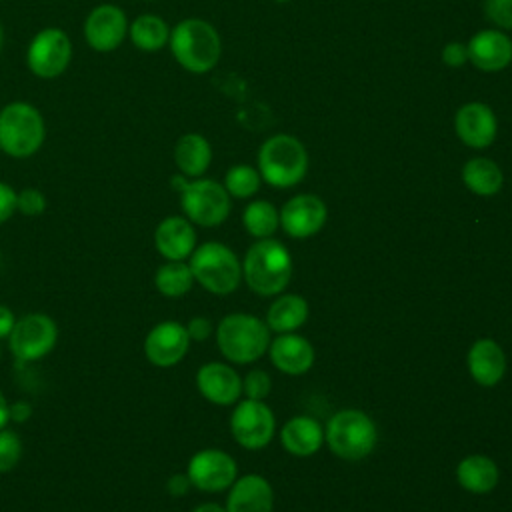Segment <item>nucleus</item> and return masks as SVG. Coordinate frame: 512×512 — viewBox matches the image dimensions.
I'll use <instances>...</instances> for the list:
<instances>
[{"label":"nucleus","instance_id":"1","mask_svg":"<svg viewBox=\"0 0 512 512\" xmlns=\"http://www.w3.org/2000/svg\"><path fill=\"white\" fill-rule=\"evenodd\" d=\"M168 48L180 68L190 74H206L220 62L222 38L208 20L184 18L172 26Z\"/></svg>","mask_w":512,"mask_h":512},{"label":"nucleus","instance_id":"2","mask_svg":"<svg viewBox=\"0 0 512 512\" xmlns=\"http://www.w3.org/2000/svg\"><path fill=\"white\" fill-rule=\"evenodd\" d=\"M242 276L254 294L276 296L292 278V256L280 240L260 238L244 256Z\"/></svg>","mask_w":512,"mask_h":512},{"label":"nucleus","instance_id":"3","mask_svg":"<svg viewBox=\"0 0 512 512\" xmlns=\"http://www.w3.org/2000/svg\"><path fill=\"white\" fill-rule=\"evenodd\" d=\"M44 140L46 122L34 104L14 100L0 108V152L24 160L34 156Z\"/></svg>","mask_w":512,"mask_h":512},{"label":"nucleus","instance_id":"4","mask_svg":"<svg viewBox=\"0 0 512 512\" xmlns=\"http://www.w3.org/2000/svg\"><path fill=\"white\" fill-rule=\"evenodd\" d=\"M258 172L274 188H292L308 172L306 146L292 134H274L258 148Z\"/></svg>","mask_w":512,"mask_h":512},{"label":"nucleus","instance_id":"5","mask_svg":"<svg viewBox=\"0 0 512 512\" xmlns=\"http://www.w3.org/2000/svg\"><path fill=\"white\" fill-rule=\"evenodd\" d=\"M172 188L180 194V206L184 216L198 226H220L230 214V194L224 184L212 178H186L182 174L172 176Z\"/></svg>","mask_w":512,"mask_h":512},{"label":"nucleus","instance_id":"6","mask_svg":"<svg viewBox=\"0 0 512 512\" xmlns=\"http://www.w3.org/2000/svg\"><path fill=\"white\" fill-rule=\"evenodd\" d=\"M216 344L226 360L250 364L268 350L270 328L252 314L232 312L216 326Z\"/></svg>","mask_w":512,"mask_h":512},{"label":"nucleus","instance_id":"7","mask_svg":"<svg viewBox=\"0 0 512 512\" xmlns=\"http://www.w3.org/2000/svg\"><path fill=\"white\" fill-rule=\"evenodd\" d=\"M188 266L194 282L216 296L234 292L242 280V264L238 256L226 244L216 240L196 246L190 254Z\"/></svg>","mask_w":512,"mask_h":512},{"label":"nucleus","instance_id":"8","mask_svg":"<svg viewBox=\"0 0 512 512\" xmlns=\"http://www.w3.org/2000/svg\"><path fill=\"white\" fill-rule=\"evenodd\" d=\"M378 432L374 420L358 410L344 408L336 412L324 430V442L342 460H362L376 448Z\"/></svg>","mask_w":512,"mask_h":512},{"label":"nucleus","instance_id":"9","mask_svg":"<svg viewBox=\"0 0 512 512\" xmlns=\"http://www.w3.org/2000/svg\"><path fill=\"white\" fill-rule=\"evenodd\" d=\"M72 62V40L66 30L46 26L38 30L26 46V66L42 80L62 76Z\"/></svg>","mask_w":512,"mask_h":512},{"label":"nucleus","instance_id":"10","mask_svg":"<svg viewBox=\"0 0 512 512\" xmlns=\"http://www.w3.org/2000/svg\"><path fill=\"white\" fill-rule=\"evenodd\" d=\"M58 342V326L44 312H28L16 318L8 336V348L20 362H34L48 356Z\"/></svg>","mask_w":512,"mask_h":512},{"label":"nucleus","instance_id":"11","mask_svg":"<svg viewBox=\"0 0 512 512\" xmlns=\"http://www.w3.org/2000/svg\"><path fill=\"white\" fill-rule=\"evenodd\" d=\"M276 430L272 410L264 400H242L230 416V432L234 440L248 450H260L270 444Z\"/></svg>","mask_w":512,"mask_h":512},{"label":"nucleus","instance_id":"12","mask_svg":"<svg viewBox=\"0 0 512 512\" xmlns=\"http://www.w3.org/2000/svg\"><path fill=\"white\" fill-rule=\"evenodd\" d=\"M126 12L110 2L94 6L84 20V40L90 50L98 54L114 52L128 38Z\"/></svg>","mask_w":512,"mask_h":512},{"label":"nucleus","instance_id":"13","mask_svg":"<svg viewBox=\"0 0 512 512\" xmlns=\"http://www.w3.org/2000/svg\"><path fill=\"white\" fill-rule=\"evenodd\" d=\"M236 460L218 448L198 450L186 466V474L194 488L202 492H222L236 480Z\"/></svg>","mask_w":512,"mask_h":512},{"label":"nucleus","instance_id":"14","mask_svg":"<svg viewBox=\"0 0 512 512\" xmlns=\"http://www.w3.org/2000/svg\"><path fill=\"white\" fill-rule=\"evenodd\" d=\"M190 336L186 326L176 320H162L154 324L144 338V356L152 366L172 368L186 356Z\"/></svg>","mask_w":512,"mask_h":512},{"label":"nucleus","instance_id":"15","mask_svg":"<svg viewBox=\"0 0 512 512\" xmlns=\"http://www.w3.org/2000/svg\"><path fill=\"white\" fill-rule=\"evenodd\" d=\"M328 220V208L316 194H296L280 210V226L292 238L318 234Z\"/></svg>","mask_w":512,"mask_h":512},{"label":"nucleus","instance_id":"16","mask_svg":"<svg viewBox=\"0 0 512 512\" xmlns=\"http://www.w3.org/2000/svg\"><path fill=\"white\" fill-rule=\"evenodd\" d=\"M454 132L468 148H488L498 134L496 114L484 102H466L454 114Z\"/></svg>","mask_w":512,"mask_h":512},{"label":"nucleus","instance_id":"17","mask_svg":"<svg viewBox=\"0 0 512 512\" xmlns=\"http://www.w3.org/2000/svg\"><path fill=\"white\" fill-rule=\"evenodd\" d=\"M466 46L468 62L482 72H500L512 64V38L504 30H478Z\"/></svg>","mask_w":512,"mask_h":512},{"label":"nucleus","instance_id":"18","mask_svg":"<svg viewBox=\"0 0 512 512\" xmlns=\"http://www.w3.org/2000/svg\"><path fill=\"white\" fill-rule=\"evenodd\" d=\"M198 392L212 404L230 406L242 394V380L238 372L224 362H208L196 372Z\"/></svg>","mask_w":512,"mask_h":512},{"label":"nucleus","instance_id":"19","mask_svg":"<svg viewBox=\"0 0 512 512\" xmlns=\"http://www.w3.org/2000/svg\"><path fill=\"white\" fill-rule=\"evenodd\" d=\"M154 248L164 260H186L196 248V230L186 216H166L154 228Z\"/></svg>","mask_w":512,"mask_h":512},{"label":"nucleus","instance_id":"20","mask_svg":"<svg viewBox=\"0 0 512 512\" xmlns=\"http://www.w3.org/2000/svg\"><path fill=\"white\" fill-rule=\"evenodd\" d=\"M274 492L270 482L260 474H246L230 486L226 512H272Z\"/></svg>","mask_w":512,"mask_h":512},{"label":"nucleus","instance_id":"21","mask_svg":"<svg viewBox=\"0 0 512 512\" xmlns=\"http://www.w3.org/2000/svg\"><path fill=\"white\" fill-rule=\"evenodd\" d=\"M268 348L272 364L288 376H300L308 372L314 364V348L300 334L284 332L278 338H274Z\"/></svg>","mask_w":512,"mask_h":512},{"label":"nucleus","instance_id":"22","mask_svg":"<svg viewBox=\"0 0 512 512\" xmlns=\"http://www.w3.org/2000/svg\"><path fill=\"white\" fill-rule=\"evenodd\" d=\"M468 372L480 386H494L504 378L506 354L492 338L476 340L468 350Z\"/></svg>","mask_w":512,"mask_h":512},{"label":"nucleus","instance_id":"23","mask_svg":"<svg viewBox=\"0 0 512 512\" xmlns=\"http://www.w3.org/2000/svg\"><path fill=\"white\" fill-rule=\"evenodd\" d=\"M280 440L286 452L306 458L318 452L324 444V428L312 416H294L282 426Z\"/></svg>","mask_w":512,"mask_h":512},{"label":"nucleus","instance_id":"24","mask_svg":"<svg viewBox=\"0 0 512 512\" xmlns=\"http://www.w3.org/2000/svg\"><path fill=\"white\" fill-rule=\"evenodd\" d=\"M174 164L186 178H200L212 164V146L198 132L182 134L174 144Z\"/></svg>","mask_w":512,"mask_h":512},{"label":"nucleus","instance_id":"25","mask_svg":"<svg viewBox=\"0 0 512 512\" xmlns=\"http://www.w3.org/2000/svg\"><path fill=\"white\" fill-rule=\"evenodd\" d=\"M170 26L168 22L152 12L146 14H138L136 18L130 20L128 24V40L132 42V46L140 52L146 54H154L160 52L162 48L168 46L170 40Z\"/></svg>","mask_w":512,"mask_h":512},{"label":"nucleus","instance_id":"26","mask_svg":"<svg viewBox=\"0 0 512 512\" xmlns=\"http://www.w3.org/2000/svg\"><path fill=\"white\" fill-rule=\"evenodd\" d=\"M456 478L466 492L488 494L496 488L500 474L492 458L484 454H472L460 460L456 468Z\"/></svg>","mask_w":512,"mask_h":512},{"label":"nucleus","instance_id":"27","mask_svg":"<svg viewBox=\"0 0 512 512\" xmlns=\"http://www.w3.org/2000/svg\"><path fill=\"white\" fill-rule=\"evenodd\" d=\"M462 182L470 192L478 196H494L504 186V172L494 160L476 156L466 160L462 166Z\"/></svg>","mask_w":512,"mask_h":512},{"label":"nucleus","instance_id":"28","mask_svg":"<svg viewBox=\"0 0 512 512\" xmlns=\"http://www.w3.org/2000/svg\"><path fill=\"white\" fill-rule=\"evenodd\" d=\"M308 320V302L300 294H282L266 314V326L278 334L294 332Z\"/></svg>","mask_w":512,"mask_h":512},{"label":"nucleus","instance_id":"29","mask_svg":"<svg viewBox=\"0 0 512 512\" xmlns=\"http://www.w3.org/2000/svg\"><path fill=\"white\" fill-rule=\"evenodd\" d=\"M194 276L184 260H166L154 272V286L166 298H180L190 292Z\"/></svg>","mask_w":512,"mask_h":512},{"label":"nucleus","instance_id":"30","mask_svg":"<svg viewBox=\"0 0 512 512\" xmlns=\"http://www.w3.org/2000/svg\"><path fill=\"white\" fill-rule=\"evenodd\" d=\"M242 224L254 238H270L280 226V212L268 200H252L242 212Z\"/></svg>","mask_w":512,"mask_h":512},{"label":"nucleus","instance_id":"31","mask_svg":"<svg viewBox=\"0 0 512 512\" xmlns=\"http://www.w3.org/2000/svg\"><path fill=\"white\" fill-rule=\"evenodd\" d=\"M262 176L258 168L248 164H236L228 168L224 176V188L230 194V198H250L260 190Z\"/></svg>","mask_w":512,"mask_h":512},{"label":"nucleus","instance_id":"32","mask_svg":"<svg viewBox=\"0 0 512 512\" xmlns=\"http://www.w3.org/2000/svg\"><path fill=\"white\" fill-rule=\"evenodd\" d=\"M22 454H24V446L20 436L10 428H2L0 430V474L14 470L22 460Z\"/></svg>","mask_w":512,"mask_h":512},{"label":"nucleus","instance_id":"33","mask_svg":"<svg viewBox=\"0 0 512 512\" xmlns=\"http://www.w3.org/2000/svg\"><path fill=\"white\" fill-rule=\"evenodd\" d=\"M48 206V200L44 196L42 190L38 188H22L16 192V212H20L22 216H28V218H36L40 214H44Z\"/></svg>","mask_w":512,"mask_h":512},{"label":"nucleus","instance_id":"34","mask_svg":"<svg viewBox=\"0 0 512 512\" xmlns=\"http://www.w3.org/2000/svg\"><path fill=\"white\" fill-rule=\"evenodd\" d=\"M482 10L494 28L512 30V0H484Z\"/></svg>","mask_w":512,"mask_h":512},{"label":"nucleus","instance_id":"35","mask_svg":"<svg viewBox=\"0 0 512 512\" xmlns=\"http://www.w3.org/2000/svg\"><path fill=\"white\" fill-rule=\"evenodd\" d=\"M270 390H272V380L264 370H250L242 380V392L246 394V398L264 400L270 394Z\"/></svg>","mask_w":512,"mask_h":512},{"label":"nucleus","instance_id":"36","mask_svg":"<svg viewBox=\"0 0 512 512\" xmlns=\"http://www.w3.org/2000/svg\"><path fill=\"white\" fill-rule=\"evenodd\" d=\"M442 62L448 68H462L464 64H468V46L464 42H448L442 48Z\"/></svg>","mask_w":512,"mask_h":512},{"label":"nucleus","instance_id":"37","mask_svg":"<svg viewBox=\"0 0 512 512\" xmlns=\"http://www.w3.org/2000/svg\"><path fill=\"white\" fill-rule=\"evenodd\" d=\"M16 212V190L0 180V224L8 222Z\"/></svg>","mask_w":512,"mask_h":512},{"label":"nucleus","instance_id":"38","mask_svg":"<svg viewBox=\"0 0 512 512\" xmlns=\"http://www.w3.org/2000/svg\"><path fill=\"white\" fill-rule=\"evenodd\" d=\"M186 332L190 336V342H204L214 332V324L206 316H194L188 320Z\"/></svg>","mask_w":512,"mask_h":512},{"label":"nucleus","instance_id":"39","mask_svg":"<svg viewBox=\"0 0 512 512\" xmlns=\"http://www.w3.org/2000/svg\"><path fill=\"white\" fill-rule=\"evenodd\" d=\"M192 488V482H190V478H188V474L184 472H178V474H172L170 478H168V482H166V490H168V494L170 496H184L188 490Z\"/></svg>","mask_w":512,"mask_h":512},{"label":"nucleus","instance_id":"40","mask_svg":"<svg viewBox=\"0 0 512 512\" xmlns=\"http://www.w3.org/2000/svg\"><path fill=\"white\" fill-rule=\"evenodd\" d=\"M14 324H16V314L12 312V308L6 304H0V340H8Z\"/></svg>","mask_w":512,"mask_h":512},{"label":"nucleus","instance_id":"41","mask_svg":"<svg viewBox=\"0 0 512 512\" xmlns=\"http://www.w3.org/2000/svg\"><path fill=\"white\" fill-rule=\"evenodd\" d=\"M32 414V408L30 404L26 402H16V404H10V420H16V422H24L28 416Z\"/></svg>","mask_w":512,"mask_h":512},{"label":"nucleus","instance_id":"42","mask_svg":"<svg viewBox=\"0 0 512 512\" xmlns=\"http://www.w3.org/2000/svg\"><path fill=\"white\" fill-rule=\"evenodd\" d=\"M8 422H10V404H8L6 396L0 390V430L6 428Z\"/></svg>","mask_w":512,"mask_h":512},{"label":"nucleus","instance_id":"43","mask_svg":"<svg viewBox=\"0 0 512 512\" xmlns=\"http://www.w3.org/2000/svg\"><path fill=\"white\" fill-rule=\"evenodd\" d=\"M192 512H226V508L216 502H204V504L196 506Z\"/></svg>","mask_w":512,"mask_h":512},{"label":"nucleus","instance_id":"44","mask_svg":"<svg viewBox=\"0 0 512 512\" xmlns=\"http://www.w3.org/2000/svg\"><path fill=\"white\" fill-rule=\"evenodd\" d=\"M2 46H4V28L0 24V50H2Z\"/></svg>","mask_w":512,"mask_h":512},{"label":"nucleus","instance_id":"45","mask_svg":"<svg viewBox=\"0 0 512 512\" xmlns=\"http://www.w3.org/2000/svg\"><path fill=\"white\" fill-rule=\"evenodd\" d=\"M274 2H282V4H284V2H288V0H274Z\"/></svg>","mask_w":512,"mask_h":512},{"label":"nucleus","instance_id":"46","mask_svg":"<svg viewBox=\"0 0 512 512\" xmlns=\"http://www.w3.org/2000/svg\"><path fill=\"white\" fill-rule=\"evenodd\" d=\"M0 260H2V254H0Z\"/></svg>","mask_w":512,"mask_h":512},{"label":"nucleus","instance_id":"47","mask_svg":"<svg viewBox=\"0 0 512 512\" xmlns=\"http://www.w3.org/2000/svg\"><path fill=\"white\" fill-rule=\"evenodd\" d=\"M146 2H150V0H146Z\"/></svg>","mask_w":512,"mask_h":512}]
</instances>
